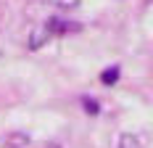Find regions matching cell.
I'll list each match as a JSON object with an SVG mask.
<instances>
[{"label":"cell","mask_w":153,"mask_h":148,"mask_svg":"<svg viewBox=\"0 0 153 148\" xmlns=\"http://www.w3.org/2000/svg\"><path fill=\"white\" fill-rule=\"evenodd\" d=\"M50 37H53V34H50V29H48V24L45 27H34V29L29 32V48L32 50H40Z\"/></svg>","instance_id":"1"},{"label":"cell","mask_w":153,"mask_h":148,"mask_svg":"<svg viewBox=\"0 0 153 148\" xmlns=\"http://www.w3.org/2000/svg\"><path fill=\"white\" fill-rule=\"evenodd\" d=\"M48 29H50V34H69V32H79V24H69V21H61V19H53V21H48Z\"/></svg>","instance_id":"2"},{"label":"cell","mask_w":153,"mask_h":148,"mask_svg":"<svg viewBox=\"0 0 153 148\" xmlns=\"http://www.w3.org/2000/svg\"><path fill=\"white\" fill-rule=\"evenodd\" d=\"M3 143H5L8 148H24L27 143H29V138H27L24 132H13V135H8V138H5Z\"/></svg>","instance_id":"3"},{"label":"cell","mask_w":153,"mask_h":148,"mask_svg":"<svg viewBox=\"0 0 153 148\" xmlns=\"http://www.w3.org/2000/svg\"><path fill=\"white\" fill-rule=\"evenodd\" d=\"M119 148H143V143H140V138H135V135H122L119 138Z\"/></svg>","instance_id":"4"},{"label":"cell","mask_w":153,"mask_h":148,"mask_svg":"<svg viewBox=\"0 0 153 148\" xmlns=\"http://www.w3.org/2000/svg\"><path fill=\"white\" fill-rule=\"evenodd\" d=\"M100 79H103L106 85H114V82L119 79V69H116V66H111V69H106V72L100 74Z\"/></svg>","instance_id":"5"},{"label":"cell","mask_w":153,"mask_h":148,"mask_svg":"<svg viewBox=\"0 0 153 148\" xmlns=\"http://www.w3.org/2000/svg\"><path fill=\"white\" fill-rule=\"evenodd\" d=\"M56 5H61V8H76L79 0H56Z\"/></svg>","instance_id":"6"},{"label":"cell","mask_w":153,"mask_h":148,"mask_svg":"<svg viewBox=\"0 0 153 148\" xmlns=\"http://www.w3.org/2000/svg\"><path fill=\"white\" fill-rule=\"evenodd\" d=\"M85 108H87V114H98V103L95 101H85Z\"/></svg>","instance_id":"7"}]
</instances>
